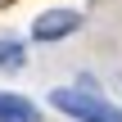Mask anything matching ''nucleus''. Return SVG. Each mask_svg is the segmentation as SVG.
<instances>
[{
	"label": "nucleus",
	"mask_w": 122,
	"mask_h": 122,
	"mask_svg": "<svg viewBox=\"0 0 122 122\" xmlns=\"http://www.w3.org/2000/svg\"><path fill=\"white\" fill-rule=\"evenodd\" d=\"M50 104H54L59 113H68L72 122H122V109H113L100 91H86V86L50 91Z\"/></svg>",
	"instance_id": "obj_1"
},
{
	"label": "nucleus",
	"mask_w": 122,
	"mask_h": 122,
	"mask_svg": "<svg viewBox=\"0 0 122 122\" xmlns=\"http://www.w3.org/2000/svg\"><path fill=\"white\" fill-rule=\"evenodd\" d=\"M81 27V14L77 9H45L36 23H32V41H63V36H72Z\"/></svg>",
	"instance_id": "obj_2"
},
{
	"label": "nucleus",
	"mask_w": 122,
	"mask_h": 122,
	"mask_svg": "<svg viewBox=\"0 0 122 122\" xmlns=\"http://www.w3.org/2000/svg\"><path fill=\"white\" fill-rule=\"evenodd\" d=\"M0 63H5V68H18V63H23V50H18V45H0Z\"/></svg>",
	"instance_id": "obj_4"
},
{
	"label": "nucleus",
	"mask_w": 122,
	"mask_h": 122,
	"mask_svg": "<svg viewBox=\"0 0 122 122\" xmlns=\"http://www.w3.org/2000/svg\"><path fill=\"white\" fill-rule=\"evenodd\" d=\"M27 109H36L27 95H14V91H0V118H9V113H27Z\"/></svg>",
	"instance_id": "obj_3"
},
{
	"label": "nucleus",
	"mask_w": 122,
	"mask_h": 122,
	"mask_svg": "<svg viewBox=\"0 0 122 122\" xmlns=\"http://www.w3.org/2000/svg\"><path fill=\"white\" fill-rule=\"evenodd\" d=\"M0 122H41V113L27 109V113H9V118H0Z\"/></svg>",
	"instance_id": "obj_5"
}]
</instances>
